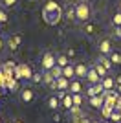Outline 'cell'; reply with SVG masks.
Listing matches in <instances>:
<instances>
[{
  "instance_id": "cell-20",
  "label": "cell",
  "mask_w": 121,
  "mask_h": 123,
  "mask_svg": "<svg viewBox=\"0 0 121 123\" xmlns=\"http://www.w3.org/2000/svg\"><path fill=\"white\" fill-rule=\"evenodd\" d=\"M59 107H60V99L57 98V96H50V98H48V108H50V110H57Z\"/></svg>"
},
{
  "instance_id": "cell-35",
  "label": "cell",
  "mask_w": 121,
  "mask_h": 123,
  "mask_svg": "<svg viewBox=\"0 0 121 123\" xmlns=\"http://www.w3.org/2000/svg\"><path fill=\"white\" fill-rule=\"evenodd\" d=\"M117 7H119V11H121V0H119V2H117Z\"/></svg>"
},
{
  "instance_id": "cell-15",
  "label": "cell",
  "mask_w": 121,
  "mask_h": 123,
  "mask_svg": "<svg viewBox=\"0 0 121 123\" xmlns=\"http://www.w3.org/2000/svg\"><path fill=\"white\" fill-rule=\"evenodd\" d=\"M88 70H90V68L86 66V64L77 62V64H75V77H77V79H85L86 74H88Z\"/></svg>"
},
{
  "instance_id": "cell-12",
  "label": "cell",
  "mask_w": 121,
  "mask_h": 123,
  "mask_svg": "<svg viewBox=\"0 0 121 123\" xmlns=\"http://www.w3.org/2000/svg\"><path fill=\"white\" fill-rule=\"evenodd\" d=\"M88 105H90L92 108H103V107H105V94L90 98V99H88Z\"/></svg>"
},
{
  "instance_id": "cell-9",
  "label": "cell",
  "mask_w": 121,
  "mask_h": 123,
  "mask_svg": "<svg viewBox=\"0 0 121 123\" xmlns=\"http://www.w3.org/2000/svg\"><path fill=\"white\" fill-rule=\"evenodd\" d=\"M60 107L66 108V110H72V108L75 107L73 105V96L70 92H62V96H60Z\"/></svg>"
},
{
  "instance_id": "cell-5",
  "label": "cell",
  "mask_w": 121,
  "mask_h": 123,
  "mask_svg": "<svg viewBox=\"0 0 121 123\" xmlns=\"http://www.w3.org/2000/svg\"><path fill=\"white\" fill-rule=\"evenodd\" d=\"M112 41L110 39H101L99 42H97V51H99V55H105V57H108L112 53Z\"/></svg>"
},
{
  "instance_id": "cell-8",
  "label": "cell",
  "mask_w": 121,
  "mask_h": 123,
  "mask_svg": "<svg viewBox=\"0 0 121 123\" xmlns=\"http://www.w3.org/2000/svg\"><path fill=\"white\" fill-rule=\"evenodd\" d=\"M18 98L22 103H26V105H30L33 99H35V92H33V88H22L18 92Z\"/></svg>"
},
{
  "instance_id": "cell-36",
  "label": "cell",
  "mask_w": 121,
  "mask_h": 123,
  "mask_svg": "<svg viewBox=\"0 0 121 123\" xmlns=\"http://www.w3.org/2000/svg\"><path fill=\"white\" fill-rule=\"evenodd\" d=\"M2 66H4V64H0V72H2Z\"/></svg>"
},
{
  "instance_id": "cell-1",
  "label": "cell",
  "mask_w": 121,
  "mask_h": 123,
  "mask_svg": "<svg viewBox=\"0 0 121 123\" xmlns=\"http://www.w3.org/2000/svg\"><path fill=\"white\" fill-rule=\"evenodd\" d=\"M42 17H44L46 24L55 26V24H59L60 17H62V11H60L59 4H55V2H48L46 7H44V11H42Z\"/></svg>"
},
{
  "instance_id": "cell-13",
  "label": "cell",
  "mask_w": 121,
  "mask_h": 123,
  "mask_svg": "<svg viewBox=\"0 0 121 123\" xmlns=\"http://www.w3.org/2000/svg\"><path fill=\"white\" fill-rule=\"evenodd\" d=\"M101 85L105 88V92H112V90H116V81H114V77L112 75H106L101 79Z\"/></svg>"
},
{
  "instance_id": "cell-25",
  "label": "cell",
  "mask_w": 121,
  "mask_h": 123,
  "mask_svg": "<svg viewBox=\"0 0 121 123\" xmlns=\"http://www.w3.org/2000/svg\"><path fill=\"white\" fill-rule=\"evenodd\" d=\"M48 72L51 74V77H53V79H59V77L62 75V68H60L59 64H55V66L51 68V70H48Z\"/></svg>"
},
{
  "instance_id": "cell-4",
  "label": "cell",
  "mask_w": 121,
  "mask_h": 123,
  "mask_svg": "<svg viewBox=\"0 0 121 123\" xmlns=\"http://www.w3.org/2000/svg\"><path fill=\"white\" fill-rule=\"evenodd\" d=\"M57 55H53V53H50V51H46L44 55H42V59H40V66H42V72H48V70H51V68L57 64Z\"/></svg>"
},
{
  "instance_id": "cell-3",
  "label": "cell",
  "mask_w": 121,
  "mask_h": 123,
  "mask_svg": "<svg viewBox=\"0 0 121 123\" xmlns=\"http://www.w3.org/2000/svg\"><path fill=\"white\" fill-rule=\"evenodd\" d=\"M15 77H17V79H24V81H31L33 70H31L30 64H18L17 70H15Z\"/></svg>"
},
{
  "instance_id": "cell-21",
  "label": "cell",
  "mask_w": 121,
  "mask_h": 123,
  "mask_svg": "<svg viewBox=\"0 0 121 123\" xmlns=\"http://www.w3.org/2000/svg\"><path fill=\"white\" fill-rule=\"evenodd\" d=\"M94 68H96V72L101 75V79H103V77H106V75H110V72H108V70H106V68L103 66V64H101L99 61H96V62H94Z\"/></svg>"
},
{
  "instance_id": "cell-32",
  "label": "cell",
  "mask_w": 121,
  "mask_h": 123,
  "mask_svg": "<svg viewBox=\"0 0 121 123\" xmlns=\"http://www.w3.org/2000/svg\"><path fill=\"white\" fill-rule=\"evenodd\" d=\"M7 48V41H4V39H0V53Z\"/></svg>"
},
{
  "instance_id": "cell-11",
  "label": "cell",
  "mask_w": 121,
  "mask_h": 123,
  "mask_svg": "<svg viewBox=\"0 0 121 123\" xmlns=\"http://www.w3.org/2000/svg\"><path fill=\"white\" fill-rule=\"evenodd\" d=\"M68 88H70V79L64 75H60L59 79H55V90L59 92H68Z\"/></svg>"
},
{
  "instance_id": "cell-26",
  "label": "cell",
  "mask_w": 121,
  "mask_h": 123,
  "mask_svg": "<svg viewBox=\"0 0 121 123\" xmlns=\"http://www.w3.org/2000/svg\"><path fill=\"white\" fill-rule=\"evenodd\" d=\"M7 88H9L11 92H18V83H17V77H11V79H9Z\"/></svg>"
},
{
  "instance_id": "cell-17",
  "label": "cell",
  "mask_w": 121,
  "mask_h": 123,
  "mask_svg": "<svg viewBox=\"0 0 121 123\" xmlns=\"http://www.w3.org/2000/svg\"><path fill=\"white\" fill-rule=\"evenodd\" d=\"M108 59L112 61L114 68H119V66H121V51H119V50H112V53L108 55Z\"/></svg>"
},
{
  "instance_id": "cell-7",
  "label": "cell",
  "mask_w": 121,
  "mask_h": 123,
  "mask_svg": "<svg viewBox=\"0 0 121 123\" xmlns=\"http://www.w3.org/2000/svg\"><path fill=\"white\" fill-rule=\"evenodd\" d=\"M20 42H22V35H20V33H13V35L7 37V48H9L11 51H17V50H18Z\"/></svg>"
},
{
  "instance_id": "cell-6",
  "label": "cell",
  "mask_w": 121,
  "mask_h": 123,
  "mask_svg": "<svg viewBox=\"0 0 121 123\" xmlns=\"http://www.w3.org/2000/svg\"><path fill=\"white\" fill-rule=\"evenodd\" d=\"M85 94L88 98H94V96H101L105 94V88L101 83H96V85H88V88H85Z\"/></svg>"
},
{
  "instance_id": "cell-31",
  "label": "cell",
  "mask_w": 121,
  "mask_h": 123,
  "mask_svg": "<svg viewBox=\"0 0 121 123\" xmlns=\"http://www.w3.org/2000/svg\"><path fill=\"white\" fill-rule=\"evenodd\" d=\"M31 81H33V83H42V74H35V72H33Z\"/></svg>"
},
{
  "instance_id": "cell-16",
  "label": "cell",
  "mask_w": 121,
  "mask_h": 123,
  "mask_svg": "<svg viewBox=\"0 0 121 123\" xmlns=\"http://www.w3.org/2000/svg\"><path fill=\"white\" fill-rule=\"evenodd\" d=\"M96 31H97V24H94V22H85L83 24V33L86 37H92Z\"/></svg>"
},
{
  "instance_id": "cell-33",
  "label": "cell",
  "mask_w": 121,
  "mask_h": 123,
  "mask_svg": "<svg viewBox=\"0 0 121 123\" xmlns=\"http://www.w3.org/2000/svg\"><path fill=\"white\" fill-rule=\"evenodd\" d=\"M9 123H24V121H20V119H13V121H9Z\"/></svg>"
},
{
  "instance_id": "cell-22",
  "label": "cell",
  "mask_w": 121,
  "mask_h": 123,
  "mask_svg": "<svg viewBox=\"0 0 121 123\" xmlns=\"http://www.w3.org/2000/svg\"><path fill=\"white\" fill-rule=\"evenodd\" d=\"M97 61H99L101 64H103V66H105L106 70H108V72L112 74V70H114V64H112V61L108 59V57H105V55H99V59H97Z\"/></svg>"
},
{
  "instance_id": "cell-27",
  "label": "cell",
  "mask_w": 121,
  "mask_h": 123,
  "mask_svg": "<svg viewBox=\"0 0 121 123\" xmlns=\"http://www.w3.org/2000/svg\"><path fill=\"white\" fill-rule=\"evenodd\" d=\"M72 96H73V105L81 107L83 105V94H72Z\"/></svg>"
},
{
  "instance_id": "cell-10",
  "label": "cell",
  "mask_w": 121,
  "mask_h": 123,
  "mask_svg": "<svg viewBox=\"0 0 121 123\" xmlns=\"http://www.w3.org/2000/svg\"><path fill=\"white\" fill-rule=\"evenodd\" d=\"M70 94H85V86H83V81L81 79H72L70 81V88H68Z\"/></svg>"
},
{
  "instance_id": "cell-2",
  "label": "cell",
  "mask_w": 121,
  "mask_h": 123,
  "mask_svg": "<svg viewBox=\"0 0 121 123\" xmlns=\"http://www.w3.org/2000/svg\"><path fill=\"white\" fill-rule=\"evenodd\" d=\"M92 18V7L86 0H81L75 4V20L85 24V22H90Z\"/></svg>"
},
{
  "instance_id": "cell-14",
  "label": "cell",
  "mask_w": 121,
  "mask_h": 123,
  "mask_svg": "<svg viewBox=\"0 0 121 123\" xmlns=\"http://www.w3.org/2000/svg\"><path fill=\"white\" fill-rule=\"evenodd\" d=\"M85 79L88 81V85H96V83H101V75L96 72V68H94V66L88 70V74H86Z\"/></svg>"
},
{
  "instance_id": "cell-19",
  "label": "cell",
  "mask_w": 121,
  "mask_h": 123,
  "mask_svg": "<svg viewBox=\"0 0 121 123\" xmlns=\"http://www.w3.org/2000/svg\"><path fill=\"white\" fill-rule=\"evenodd\" d=\"M64 13H66V20H68V22H73V20H75V4H73V6H66V11H64Z\"/></svg>"
},
{
  "instance_id": "cell-23",
  "label": "cell",
  "mask_w": 121,
  "mask_h": 123,
  "mask_svg": "<svg viewBox=\"0 0 121 123\" xmlns=\"http://www.w3.org/2000/svg\"><path fill=\"white\" fill-rule=\"evenodd\" d=\"M55 59H57V64H59L60 68H64V66H68V64H70V57H68V55H64V53L57 55Z\"/></svg>"
},
{
  "instance_id": "cell-28",
  "label": "cell",
  "mask_w": 121,
  "mask_h": 123,
  "mask_svg": "<svg viewBox=\"0 0 121 123\" xmlns=\"http://www.w3.org/2000/svg\"><path fill=\"white\" fill-rule=\"evenodd\" d=\"M112 110H114V108L103 107V108H101V112H103V118H106V119H110V114H112Z\"/></svg>"
},
{
  "instance_id": "cell-38",
  "label": "cell",
  "mask_w": 121,
  "mask_h": 123,
  "mask_svg": "<svg viewBox=\"0 0 121 123\" xmlns=\"http://www.w3.org/2000/svg\"><path fill=\"white\" fill-rule=\"evenodd\" d=\"M0 123H2V119H0Z\"/></svg>"
},
{
  "instance_id": "cell-30",
  "label": "cell",
  "mask_w": 121,
  "mask_h": 123,
  "mask_svg": "<svg viewBox=\"0 0 121 123\" xmlns=\"http://www.w3.org/2000/svg\"><path fill=\"white\" fill-rule=\"evenodd\" d=\"M7 18H9V17H7V13H6L4 9H0V24H6V22H7Z\"/></svg>"
},
{
  "instance_id": "cell-39",
  "label": "cell",
  "mask_w": 121,
  "mask_h": 123,
  "mask_svg": "<svg viewBox=\"0 0 121 123\" xmlns=\"http://www.w3.org/2000/svg\"><path fill=\"white\" fill-rule=\"evenodd\" d=\"M112 123H116V121H112Z\"/></svg>"
},
{
  "instance_id": "cell-29",
  "label": "cell",
  "mask_w": 121,
  "mask_h": 123,
  "mask_svg": "<svg viewBox=\"0 0 121 123\" xmlns=\"http://www.w3.org/2000/svg\"><path fill=\"white\" fill-rule=\"evenodd\" d=\"M18 0H2V6L4 7H15Z\"/></svg>"
},
{
  "instance_id": "cell-24",
  "label": "cell",
  "mask_w": 121,
  "mask_h": 123,
  "mask_svg": "<svg viewBox=\"0 0 121 123\" xmlns=\"http://www.w3.org/2000/svg\"><path fill=\"white\" fill-rule=\"evenodd\" d=\"M110 24H112V28H121V11H116V13L112 15Z\"/></svg>"
},
{
  "instance_id": "cell-18",
  "label": "cell",
  "mask_w": 121,
  "mask_h": 123,
  "mask_svg": "<svg viewBox=\"0 0 121 123\" xmlns=\"http://www.w3.org/2000/svg\"><path fill=\"white\" fill-rule=\"evenodd\" d=\"M62 75L68 77L70 81H72V79H75V64H72V62H70L68 66H64V68H62Z\"/></svg>"
},
{
  "instance_id": "cell-34",
  "label": "cell",
  "mask_w": 121,
  "mask_h": 123,
  "mask_svg": "<svg viewBox=\"0 0 121 123\" xmlns=\"http://www.w3.org/2000/svg\"><path fill=\"white\" fill-rule=\"evenodd\" d=\"M90 123H101V121H97V119H90Z\"/></svg>"
},
{
  "instance_id": "cell-37",
  "label": "cell",
  "mask_w": 121,
  "mask_h": 123,
  "mask_svg": "<svg viewBox=\"0 0 121 123\" xmlns=\"http://www.w3.org/2000/svg\"><path fill=\"white\" fill-rule=\"evenodd\" d=\"M101 123H108V121H106V119H105V121H101Z\"/></svg>"
}]
</instances>
